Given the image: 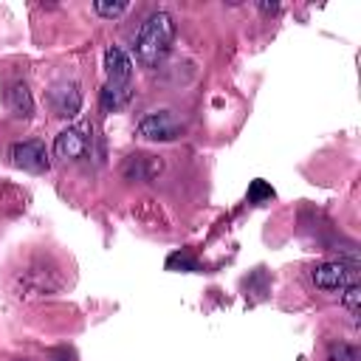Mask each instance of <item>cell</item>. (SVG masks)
<instances>
[{"mask_svg":"<svg viewBox=\"0 0 361 361\" xmlns=\"http://www.w3.org/2000/svg\"><path fill=\"white\" fill-rule=\"evenodd\" d=\"M172 39H175V17L169 11H152L141 28H138V37H135V56L141 65L147 68H155L172 48Z\"/></svg>","mask_w":361,"mask_h":361,"instance_id":"cell-1","label":"cell"},{"mask_svg":"<svg viewBox=\"0 0 361 361\" xmlns=\"http://www.w3.org/2000/svg\"><path fill=\"white\" fill-rule=\"evenodd\" d=\"M135 133L144 141H175L183 133V127H180V121L175 118L172 110H152L138 121Z\"/></svg>","mask_w":361,"mask_h":361,"instance_id":"cell-2","label":"cell"},{"mask_svg":"<svg viewBox=\"0 0 361 361\" xmlns=\"http://www.w3.org/2000/svg\"><path fill=\"white\" fill-rule=\"evenodd\" d=\"M310 276H313V285L316 288H322V290H327V293H341L350 282H353V268L347 265V262H338V259H330V262H319L313 271H310Z\"/></svg>","mask_w":361,"mask_h":361,"instance_id":"cell-3","label":"cell"},{"mask_svg":"<svg viewBox=\"0 0 361 361\" xmlns=\"http://www.w3.org/2000/svg\"><path fill=\"white\" fill-rule=\"evenodd\" d=\"M8 158H11L14 166H20V169H25V172H37V175L51 166L42 141H17V144H11Z\"/></svg>","mask_w":361,"mask_h":361,"instance_id":"cell-4","label":"cell"},{"mask_svg":"<svg viewBox=\"0 0 361 361\" xmlns=\"http://www.w3.org/2000/svg\"><path fill=\"white\" fill-rule=\"evenodd\" d=\"M48 102H51L54 116H59V118H73V116L82 110V90H79L76 82H59V85L51 87Z\"/></svg>","mask_w":361,"mask_h":361,"instance_id":"cell-5","label":"cell"},{"mask_svg":"<svg viewBox=\"0 0 361 361\" xmlns=\"http://www.w3.org/2000/svg\"><path fill=\"white\" fill-rule=\"evenodd\" d=\"M90 147V135L87 127H68L56 135L54 141V155L59 161H79Z\"/></svg>","mask_w":361,"mask_h":361,"instance_id":"cell-6","label":"cell"},{"mask_svg":"<svg viewBox=\"0 0 361 361\" xmlns=\"http://www.w3.org/2000/svg\"><path fill=\"white\" fill-rule=\"evenodd\" d=\"M104 73H107V82H116V85H130L133 79V59L124 48L118 45H110L104 51Z\"/></svg>","mask_w":361,"mask_h":361,"instance_id":"cell-7","label":"cell"},{"mask_svg":"<svg viewBox=\"0 0 361 361\" xmlns=\"http://www.w3.org/2000/svg\"><path fill=\"white\" fill-rule=\"evenodd\" d=\"M6 104H8V110H11L17 118H31V116H34V96H31V90H28L25 82H14V85L8 87Z\"/></svg>","mask_w":361,"mask_h":361,"instance_id":"cell-8","label":"cell"},{"mask_svg":"<svg viewBox=\"0 0 361 361\" xmlns=\"http://www.w3.org/2000/svg\"><path fill=\"white\" fill-rule=\"evenodd\" d=\"M127 102H130V85H116V82L104 85V90H102L104 113H118L121 107H127Z\"/></svg>","mask_w":361,"mask_h":361,"instance_id":"cell-9","label":"cell"},{"mask_svg":"<svg viewBox=\"0 0 361 361\" xmlns=\"http://www.w3.org/2000/svg\"><path fill=\"white\" fill-rule=\"evenodd\" d=\"M127 8H130L127 3H107V0H96V3H93V11H96L99 17H104V20H118Z\"/></svg>","mask_w":361,"mask_h":361,"instance_id":"cell-10","label":"cell"},{"mask_svg":"<svg viewBox=\"0 0 361 361\" xmlns=\"http://www.w3.org/2000/svg\"><path fill=\"white\" fill-rule=\"evenodd\" d=\"M327 361H361V353L353 347V344H333L330 347V355H327Z\"/></svg>","mask_w":361,"mask_h":361,"instance_id":"cell-11","label":"cell"},{"mask_svg":"<svg viewBox=\"0 0 361 361\" xmlns=\"http://www.w3.org/2000/svg\"><path fill=\"white\" fill-rule=\"evenodd\" d=\"M341 302H344V307L355 316V313H358V307H361V285L350 282V285L341 290Z\"/></svg>","mask_w":361,"mask_h":361,"instance_id":"cell-12","label":"cell"}]
</instances>
